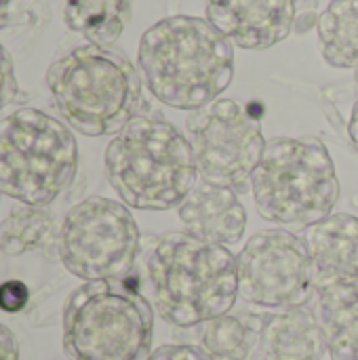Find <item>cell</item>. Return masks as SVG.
<instances>
[{
    "label": "cell",
    "mask_w": 358,
    "mask_h": 360,
    "mask_svg": "<svg viewBox=\"0 0 358 360\" xmlns=\"http://www.w3.org/2000/svg\"><path fill=\"white\" fill-rule=\"evenodd\" d=\"M137 63L160 103L196 112L230 86L234 44L209 19L171 15L143 32Z\"/></svg>",
    "instance_id": "cell-1"
},
{
    "label": "cell",
    "mask_w": 358,
    "mask_h": 360,
    "mask_svg": "<svg viewBox=\"0 0 358 360\" xmlns=\"http://www.w3.org/2000/svg\"><path fill=\"white\" fill-rule=\"evenodd\" d=\"M148 283L156 314L171 327L192 329L232 312L238 264L228 247L205 243L188 232L158 238L148 257Z\"/></svg>",
    "instance_id": "cell-2"
},
{
    "label": "cell",
    "mask_w": 358,
    "mask_h": 360,
    "mask_svg": "<svg viewBox=\"0 0 358 360\" xmlns=\"http://www.w3.org/2000/svg\"><path fill=\"white\" fill-rule=\"evenodd\" d=\"M103 167L120 202L139 211L175 209L198 184L188 137L162 116L133 118L108 143Z\"/></svg>",
    "instance_id": "cell-3"
},
{
    "label": "cell",
    "mask_w": 358,
    "mask_h": 360,
    "mask_svg": "<svg viewBox=\"0 0 358 360\" xmlns=\"http://www.w3.org/2000/svg\"><path fill=\"white\" fill-rule=\"evenodd\" d=\"M46 86L63 122L84 137L118 135L141 105V76L114 46H74L51 63Z\"/></svg>",
    "instance_id": "cell-4"
},
{
    "label": "cell",
    "mask_w": 358,
    "mask_h": 360,
    "mask_svg": "<svg viewBox=\"0 0 358 360\" xmlns=\"http://www.w3.org/2000/svg\"><path fill=\"white\" fill-rule=\"evenodd\" d=\"M257 213L279 226L308 228L340 202L335 162L314 137H274L251 177Z\"/></svg>",
    "instance_id": "cell-5"
},
{
    "label": "cell",
    "mask_w": 358,
    "mask_h": 360,
    "mask_svg": "<svg viewBox=\"0 0 358 360\" xmlns=\"http://www.w3.org/2000/svg\"><path fill=\"white\" fill-rule=\"evenodd\" d=\"M63 350L72 360H146L152 352V304L122 281L84 283L61 316Z\"/></svg>",
    "instance_id": "cell-6"
},
{
    "label": "cell",
    "mask_w": 358,
    "mask_h": 360,
    "mask_svg": "<svg viewBox=\"0 0 358 360\" xmlns=\"http://www.w3.org/2000/svg\"><path fill=\"white\" fill-rule=\"evenodd\" d=\"M78 171L72 129L36 108H19L0 120V194L23 207L46 209Z\"/></svg>",
    "instance_id": "cell-7"
},
{
    "label": "cell",
    "mask_w": 358,
    "mask_h": 360,
    "mask_svg": "<svg viewBox=\"0 0 358 360\" xmlns=\"http://www.w3.org/2000/svg\"><path fill=\"white\" fill-rule=\"evenodd\" d=\"M139 228L124 202L89 196L74 205L57 232L63 268L84 281H122L135 268Z\"/></svg>",
    "instance_id": "cell-8"
},
{
    "label": "cell",
    "mask_w": 358,
    "mask_h": 360,
    "mask_svg": "<svg viewBox=\"0 0 358 360\" xmlns=\"http://www.w3.org/2000/svg\"><path fill=\"white\" fill-rule=\"evenodd\" d=\"M198 179L243 190L264 156L260 118L234 99H217L192 112L186 122Z\"/></svg>",
    "instance_id": "cell-9"
},
{
    "label": "cell",
    "mask_w": 358,
    "mask_h": 360,
    "mask_svg": "<svg viewBox=\"0 0 358 360\" xmlns=\"http://www.w3.org/2000/svg\"><path fill=\"white\" fill-rule=\"evenodd\" d=\"M241 297L266 310L306 306L319 289L317 268L300 234L285 228L255 232L238 257Z\"/></svg>",
    "instance_id": "cell-10"
},
{
    "label": "cell",
    "mask_w": 358,
    "mask_h": 360,
    "mask_svg": "<svg viewBox=\"0 0 358 360\" xmlns=\"http://www.w3.org/2000/svg\"><path fill=\"white\" fill-rule=\"evenodd\" d=\"M298 0H207V19L232 44L262 51L293 32Z\"/></svg>",
    "instance_id": "cell-11"
},
{
    "label": "cell",
    "mask_w": 358,
    "mask_h": 360,
    "mask_svg": "<svg viewBox=\"0 0 358 360\" xmlns=\"http://www.w3.org/2000/svg\"><path fill=\"white\" fill-rule=\"evenodd\" d=\"M177 215L184 232L222 247L236 245L247 230V211L236 190L203 179L177 207Z\"/></svg>",
    "instance_id": "cell-12"
},
{
    "label": "cell",
    "mask_w": 358,
    "mask_h": 360,
    "mask_svg": "<svg viewBox=\"0 0 358 360\" xmlns=\"http://www.w3.org/2000/svg\"><path fill=\"white\" fill-rule=\"evenodd\" d=\"M302 238L317 268L319 285L329 281H358V217L331 213L304 228Z\"/></svg>",
    "instance_id": "cell-13"
},
{
    "label": "cell",
    "mask_w": 358,
    "mask_h": 360,
    "mask_svg": "<svg viewBox=\"0 0 358 360\" xmlns=\"http://www.w3.org/2000/svg\"><path fill=\"white\" fill-rule=\"evenodd\" d=\"M257 350L262 360H321L327 344L317 312L302 306L268 314L262 319Z\"/></svg>",
    "instance_id": "cell-14"
},
{
    "label": "cell",
    "mask_w": 358,
    "mask_h": 360,
    "mask_svg": "<svg viewBox=\"0 0 358 360\" xmlns=\"http://www.w3.org/2000/svg\"><path fill=\"white\" fill-rule=\"evenodd\" d=\"M314 297L329 359L358 360V281L321 283Z\"/></svg>",
    "instance_id": "cell-15"
},
{
    "label": "cell",
    "mask_w": 358,
    "mask_h": 360,
    "mask_svg": "<svg viewBox=\"0 0 358 360\" xmlns=\"http://www.w3.org/2000/svg\"><path fill=\"white\" fill-rule=\"evenodd\" d=\"M63 19L91 44L112 46L131 19V0H65Z\"/></svg>",
    "instance_id": "cell-16"
},
{
    "label": "cell",
    "mask_w": 358,
    "mask_h": 360,
    "mask_svg": "<svg viewBox=\"0 0 358 360\" xmlns=\"http://www.w3.org/2000/svg\"><path fill=\"white\" fill-rule=\"evenodd\" d=\"M323 59L340 70L358 68V0H331L319 17Z\"/></svg>",
    "instance_id": "cell-17"
},
{
    "label": "cell",
    "mask_w": 358,
    "mask_h": 360,
    "mask_svg": "<svg viewBox=\"0 0 358 360\" xmlns=\"http://www.w3.org/2000/svg\"><path fill=\"white\" fill-rule=\"evenodd\" d=\"M262 321L224 314L198 327V348L211 360H247L257 348Z\"/></svg>",
    "instance_id": "cell-18"
},
{
    "label": "cell",
    "mask_w": 358,
    "mask_h": 360,
    "mask_svg": "<svg viewBox=\"0 0 358 360\" xmlns=\"http://www.w3.org/2000/svg\"><path fill=\"white\" fill-rule=\"evenodd\" d=\"M53 217L36 207L13 211L0 226V251L6 255H21L30 249H38L51 238Z\"/></svg>",
    "instance_id": "cell-19"
},
{
    "label": "cell",
    "mask_w": 358,
    "mask_h": 360,
    "mask_svg": "<svg viewBox=\"0 0 358 360\" xmlns=\"http://www.w3.org/2000/svg\"><path fill=\"white\" fill-rule=\"evenodd\" d=\"M17 78H15V65L6 49L0 44V110L6 108L17 97Z\"/></svg>",
    "instance_id": "cell-20"
},
{
    "label": "cell",
    "mask_w": 358,
    "mask_h": 360,
    "mask_svg": "<svg viewBox=\"0 0 358 360\" xmlns=\"http://www.w3.org/2000/svg\"><path fill=\"white\" fill-rule=\"evenodd\" d=\"M146 360H211L198 346L190 344H167L150 352Z\"/></svg>",
    "instance_id": "cell-21"
},
{
    "label": "cell",
    "mask_w": 358,
    "mask_h": 360,
    "mask_svg": "<svg viewBox=\"0 0 358 360\" xmlns=\"http://www.w3.org/2000/svg\"><path fill=\"white\" fill-rule=\"evenodd\" d=\"M319 17L321 13L317 11V0H308V6L295 11V23H293V32L304 34L308 30H312L314 25H319Z\"/></svg>",
    "instance_id": "cell-22"
},
{
    "label": "cell",
    "mask_w": 358,
    "mask_h": 360,
    "mask_svg": "<svg viewBox=\"0 0 358 360\" xmlns=\"http://www.w3.org/2000/svg\"><path fill=\"white\" fill-rule=\"evenodd\" d=\"M0 360H19V344L15 333L0 323Z\"/></svg>",
    "instance_id": "cell-23"
},
{
    "label": "cell",
    "mask_w": 358,
    "mask_h": 360,
    "mask_svg": "<svg viewBox=\"0 0 358 360\" xmlns=\"http://www.w3.org/2000/svg\"><path fill=\"white\" fill-rule=\"evenodd\" d=\"M348 137H350L354 150L358 152V99L357 103L352 105V114H350V120H348Z\"/></svg>",
    "instance_id": "cell-24"
},
{
    "label": "cell",
    "mask_w": 358,
    "mask_h": 360,
    "mask_svg": "<svg viewBox=\"0 0 358 360\" xmlns=\"http://www.w3.org/2000/svg\"><path fill=\"white\" fill-rule=\"evenodd\" d=\"M11 2H13V0H0V8H4V6H8Z\"/></svg>",
    "instance_id": "cell-25"
},
{
    "label": "cell",
    "mask_w": 358,
    "mask_h": 360,
    "mask_svg": "<svg viewBox=\"0 0 358 360\" xmlns=\"http://www.w3.org/2000/svg\"><path fill=\"white\" fill-rule=\"evenodd\" d=\"M70 360H72V359H70Z\"/></svg>",
    "instance_id": "cell-26"
}]
</instances>
